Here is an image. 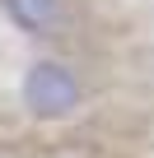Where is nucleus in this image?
<instances>
[{
  "mask_svg": "<svg viewBox=\"0 0 154 158\" xmlns=\"http://www.w3.org/2000/svg\"><path fill=\"white\" fill-rule=\"evenodd\" d=\"M19 93H24L28 116H37V121H65L80 107V98H84L75 70L61 65V60H33L24 70V89Z\"/></svg>",
  "mask_w": 154,
  "mask_h": 158,
  "instance_id": "f257e3e1",
  "label": "nucleus"
},
{
  "mask_svg": "<svg viewBox=\"0 0 154 158\" xmlns=\"http://www.w3.org/2000/svg\"><path fill=\"white\" fill-rule=\"evenodd\" d=\"M0 10L24 33H47V23L56 19V0H0Z\"/></svg>",
  "mask_w": 154,
  "mask_h": 158,
  "instance_id": "f03ea898",
  "label": "nucleus"
}]
</instances>
